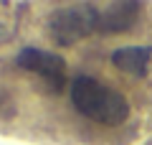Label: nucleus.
I'll use <instances>...</instances> for the list:
<instances>
[{
	"label": "nucleus",
	"mask_w": 152,
	"mask_h": 145,
	"mask_svg": "<svg viewBox=\"0 0 152 145\" xmlns=\"http://www.w3.org/2000/svg\"><path fill=\"white\" fill-rule=\"evenodd\" d=\"M71 102L84 117L107 127H117L129 117V102L122 92L102 84L94 76H76L71 84Z\"/></svg>",
	"instance_id": "nucleus-1"
},
{
	"label": "nucleus",
	"mask_w": 152,
	"mask_h": 145,
	"mask_svg": "<svg viewBox=\"0 0 152 145\" xmlns=\"http://www.w3.org/2000/svg\"><path fill=\"white\" fill-rule=\"evenodd\" d=\"M48 33L58 46H71L91 33H99V8L91 3L58 8L48 18Z\"/></svg>",
	"instance_id": "nucleus-2"
},
{
	"label": "nucleus",
	"mask_w": 152,
	"mask_h": 145,
	"mask_svg": "<svg viewBox=\"0 0 152 145\" xmlns=\"http://www.w3.org/2000/svg\"><path fill=\"white\" fill-rule=\"evenodd\" d=\"M18 66L20 69H28L33 74H38L41 79L48 84V89L53 92H61L66 84V61L64 56L53 54V51H43V48H23L18 54Z\"/></svg>",
	"instance_id": "nucleus-3"
},
{
	"label": "nucleus",
	"mask_w": 152,
	"mask_h": 145,
	"mask_svg": "<svg viewBox=\"0 0 152 145\" xmlns=\"http://www.w3.org/2000/svg\"><path fill=\"white\" fill-rule=\"evenodd\" d=\"M142 5L134 0H122V3H109L104 10H99V33L112 36V33H124L140 21Z\"/></svg>",
	"instance_id": "nucleus-4"
},
{
	"label": "nucleus",
	"mask_w": 152,
	"mask_h": 145,
	"mask_svg": "<svg viewBox=\"0 0 152 145\" xmlns=\"http://www.w3.org/2000/svg\"><path fill=\"white\" fill-rule=\"evenodd\" d=\"M150 61H152L150 46H122L112 54V64L132 76H145L150 69Z\"/></svg>",
	"instance_id": "nucleus-5"
}]
</instances>
